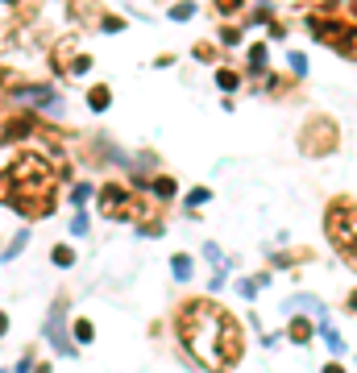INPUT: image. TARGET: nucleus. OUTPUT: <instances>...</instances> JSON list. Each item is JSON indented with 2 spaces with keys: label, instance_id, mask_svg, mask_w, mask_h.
I'll return each mask as SVG.
<instances>
[{
  "label": "nucleus",
  "instance_id": "f257e3e1",
  "mask_svg": "<svg viewBox=\"0 0 357 373\" xmlns=\"http://www.w3.org/2000/svg\"><path fill=\"white\" fill-rule=\"evenodd\" d=\"M171 328H175L179 349L204 373H233L245 361V324L237 320V311H229L212 295L179 299Z\"/></svg>",
  "mask_w": 357,
  "mask_h": 373
},
{
  "label": "nucleus",
  "instance_id": "f03ea898",
  "mask_svg": "<svg viewBox=\"0 0 357 373\" xmlns=\"http://www.w3.org/2000/svg\"><path fill=\"white\" fill-rule=\"evenodd\" d=\"M8 183V208L21 220H50L62 199V183L71 179V166L58 154L17 149L0 174Z\"/></svg>",
  "mask_w": 357,
  "mask_h": 373
},
{
  "label": "nucleus",
  "instance_id": "7ed1b4c3",
  "mask_svg": "<svg viewBox=\"0 0 357 373\" xmlns=\"http://www.w3.org/2000/svg\"><path fill=\"white\" fill-rule=\"evenodd\" d=\"M304 25H308V33H312L316 42H324L333 54L357 62V21L345 12V0H324V4H316V8L304 17Z\"/></svg>",
  "mask_w": 357,
  "mask_h": 373
},
{
  "label": "nucleus",
  "instance_id": "20e7f679",
  "mask_svg": "<svg viewBox=\"0 0 357 373\" xmlns=\"http://www.w3.org/2000/svg\"><path fill=\"white\" fill-rule=\"evenodd\" d=\"M324 237L341 253V262L357 270V199L354 195H333L324 203Z\"/></svg>",
  "mask_w": 357,
  "mask_h": 373
},
{
  "label": "nucleus",
  "instance_id": "39448f33",
  "mask_svg": "<svg viewBox=\"0 0 357 373\" xmlns=\"http://www.w3.org/2000/svg\"><path fill=\"white\" fill-rule=\"evenodd\" d=\"M96 212H100V220H112V224H137L150 212V199L137 187H129L121 179H108V183L96 187Z\"/></svg>",
  "mask_w": 357,
  "mask_h": 373
},
{
  "label": "nucleus",
  "instance_id": "423d86ee",
  "mask_svg": "<svg viewBox=\"0 0 357 373\" xmlns=\"http://www.w3.org/2000/svg\"><path fill=\"white\" fill-rule=\"evenodd\" d=\"M295 145L304 158H333L341 149V125L329 116V112H312L299 133H295Z\"/></svg>",
  "mask_w": 357,
  "mask_h": 373
},
{
  "label": "nucleus",
  "instance_id": "0eeeda50",
  "mask_svg": "<svg viewBox=\"0 0 357 373\" xmlns=\"http://www.w3.org/2000/svg\"><path fill=\"white\" fill-rule=\"evenodd\" d=\"M50 71L58 79H71V75H87L92 71V54L79 50V37L75 33H67V37H58L50 46Z\"/></svg>",
  "mask_w": 357,
  "mask_h": 373
},
{
  "label": "nucleus",
  "instance_id": "6e6552de",
  "mask_svg": "<svg viewBox=\"0 0 357 373\" xmlns=\"http://www.w3.org/2000/svg\"><path fill=\"white\" fill-rule=\"evenodd\" d=\"M67 311H71V299L58 295V299L50 303V311H46V340H50L54 353H62V357H79V345L67 336Z\"/></svg>",
  "mask_w": 357,
  "mask_h": 373
},
{
  "label": "nucleus",
  "instance_id": "1a4fd4ad",
  "mask_svg": "<svg viewBox=\"0 0 357 373\" xmlns=\"http://www.w3.org/2000/svg\"><path fill=\"white\" fill-rule=\"evenodd\" d=\"M37 116L33 112H8L4 116V129H0V141H25L29 133H37Z\"/></svg>",
  "mask_w": 357,
  "mask_h": 373
},
{
  "label": "nucleus",
  "instance_id": "9d476101",
  "mask_svg": "<svg viewBox=\"0 0 357 373\" xmlns=\"http://www.w3.org/2000/svg\"><path fill=\"white\" fill-rule=\"evenodd\" d=\"M308 262H316L312 245H295V249H279V253H270V270H295V266H308Z\"/></svg>",
  "mask_w": 357,
  "mask_h": 373
},
{
  "label": "nucleus",
  "instance_id": "9b49d317",
  "mask_svg": "<svg viewBox=\"0 0 357 373\" xmlns=\"http://www.w3.org/2000/svg\"><path fill=\"white\" fill-rule=\"evenodd\" d=\"M291 345H312V336H316V324H312V316H291V324H287V332H283Z\"/></svg>",
  "mask_w": 357,
  "mask_h": 373
},
{
  "label": "nucleus",
  "instance_id": "f8f14e48",
  "mask_svg": "<svg viewBox=\"0 0 357 373\" xmlns=\"http://www.w3.org/2000/svg\"><path fill=\"white\" fill-rule=\"evenodd\" d=\"M287 311H308V316H316V324L329 320V307H324L316 295H295V299H287Z\"/></svg>",
  "mask_w": 357,
  "mask_h": 373
},
{
  "label": "nucleus",
  "instance_id": "ddd939ff",
  "mask_svg": "<svg viewBox=\"0 0 357 373\" xmlns=\"http://www.w3.org/2000/svg\"><path fill=\"white\" fill-rule=\"evenodd\" d=\"M266 95L291 100V95H295V75H266Z\"/></svg>",
  "mask_w": 357,
  "mask_h": 373
},
{
  "label": "nucleus",
  "instance_id": "4468645a",
  "mask_svg": "<svg viewBox=\"0 0 357 373\" xmlns=\"http://www.w3.org/2000/svg\"><path fill=\"white\" fill-rule=\"evenodd\" d=\"M137 233H141V237H162V233H166V212H146V216L137 220Z\"/></svg>",
  "mask_w": 357,
  "mask_h": 373
},
{
  "label": "nucleus",
  "instance_id": "2eb2a0df",
  "mask_svg": "<svg viewBox=\"0 0 357 373\" xmlns=\"http://www.w3.org/2000/svg\"><path fill=\"white\" fill-rule=\"evenodd\" d=\"M108 104H112V87H108V83H92V87H87V108H92V112H104Z\"/></svg>",
  "mask_w": 357,
  "mask_h": 373
},
{
  "label": "nucleus",
  "instance_id": "dca6fc26",
  "mask_svg": "<svg viewBox=\"0 0 357 373\" xmlns=\"http://www.w3.org/2000/svg\"><path fill=\"white\" fill-rule=\"evenodd\" d=\"M150 195H154V199H175V195H179V183H175L171 174H154V179H150Z\"/></svg>",
  "mask_w": 357,
  "mask_h": 373
},
{
  "label": "nucleus",
  "instance_id": "f3484780",
  "mask_svg": "<svg viewBox=\"0 0 357 373\" xmlns=\"http://www.w3.org/2000/svg\"><path fill=\"white\" fill-rule=\"evenodd\" d=\"M71 340H75V345H92V340H96V324L83 320V316H75V320H71Z\"/></svg>",
  "mask_w": 357,
  "mask_h": 373
},
{
  "label": "nucleus",
  "instance_id": "a211bd4d",
  "mask_svg": "<svg viewBox=\"0 0 357 373\" xmlns=\"http://www.w3.org/2000/svg\"><path fill=\"white\" fill-rule=\"evenodd\" d=\"M216 87H220V91H237V87H241V71H233V66H216Z\"/></svg>",
  "mask_w": 357,
  "mask_h": 373
},
{
  "label": "nucleus",
  "instance_id": "6ab92c4d",
  "mask_svg": "<svg viewBox=\"0 0 357 373\" xmlns=\"http://www.w3.org/2000/svg\"><path fill=\"white\" fill-rule=\"evenodd\" d=\"M50 262H54L58 270H71V266H75V249H71L67 241H58V245L50 249Z\"/></svg>",
  "mask_w": 357,
  "mask_h": 373
},
{
  "label": "nucleus",
  "instance_id": "aec40b11",
  "mask_svg": "<svg viewBox=\"0 0 357 373\" xmlns=\"http://www.w3.org/2000/svg\"><path fill=\"white\" fill-rule=\"evenodd\" d=\"M266 54H270L266 42H254V46H250V75H262V71H266Z\"/></svg>",
  "mask_w": 357,
  "mask_h": 373
},
{
  "label": "nucleus",
  "instance_id": "412c9836",
  "mask_svg": "<svg viewBox=\"0 0 357 373\" xmlns=\"http://www.w3.org/2000/svg\"><path fill=\"white\" fill-rule=\"evenodd\" d=\"M208 199H212V187H195V191L183 195V208L187 212H200V203H208Z\"/></svg>",
  "mask_w": 357,
  "mask_h": 373
},
{
  "label": "nucleus",
  "instance_id": "4be33fe9",
  "mask_svg": "<svg viewBox=\"0 0 357 373\" xmlns=\"http://www.w3.org/2000/svg\"><path fill=\"white\" fill-rule=\"evenodd\" d=\"M191 270H195V266H191V257H187V253H175V257H171V274H175L179 282H187V278H191Z\"/></svg>",
  "mask_w": 357,
  "mask_h": 373
},
{
  "label": "nucleus",
  "instance_id": "5701e85b",
  "mask_svg": "<svg viewBox=\"0 0 357 373\" xmlns=\"http://www.w3.org/2000/svg\"><path fill=\"white\" fill-rule=\"evenodd\" d=\"M25 245H29V233H17V237H12V241L0 249V262H12V257H21V249H25Z\"/></svg>",
  "mask_w": 357,
  "mask_h": 373
},
{
  "label": "nucleus",
  "instance_id": "b1692460",
  "mask_svg": "<svg viewBox=\"0 0 357 373\" xmlns=\"http://www.w3.org/2000/svg\"><path fill=\"white\" fill-rule=\"evenodd\" d=\"M92 195H96V187H92V183H75V187H71V191H67V199H71V203H75V208H83V203H87V199H92Z\"/></svg>",
  "mask_w": 357,
  "mask_h": 373
},
{
  "label": "nucleus",
  "instance_id": "393cba45",
  "mask_svg": "<svg viewBox=\"0 0 357 373\" xmlns=\"http://www.w3.org/2000/svg\"><path fill=\"white\" fill-rule=\"evenodd\" d=\"M195 17V0H175L171 4V21H191Z\"/></svg>",
  "mask_w": 357,
  "mask_h": 373
},
{
  "label": "nucleus",
  "instance_id": "a878e982",
  "mask_svg": "<svg viewBox=\"0 0 357 373\" xmlns=\"http://www.w3.org/2000/svg\"><path fill=\"white\" fill-rule=\"evenodd\" d=\"M191 54H195V62H216V54H220V50H216V42H195V46H191Z\"/></svg>",
  "mask_w": 357,
  "mask_h": 373
},
{
  "label": "nucleus",
  "instance_id": "bb28decb",
  "mask_svg": "<svg viewBox=\"0 0 357 373\" xmlns=\"http://www.w3.org/2000/svg\"><path fill=\"white\" fill-rule=\"evenodd\" d=\"M87 228H92V220L83 216V208H75V216H71V237H87Z\"/></svg>",
  "mask_w": 357,
  "mask_h": 373
},
{
  "label": "nucleus",
  "instance_id": "cd10ccee",
  "mask_svg": "<svg viewBox=\"0 0 357 373\" xmlns=\"http://www.w3.org/2000/svg\"><path fill=\"white\" fill-rule=\"evenodd\" d=\"M204 257H208V266H216V270H229V262H225V253H220V245H204Z\"/></svg>",
  "mask_w": 357,
  "mask_h": 373
},
{
  "label": "nucleus",
  "instance_id": "c85d7f7f",
  "mask_svg": "<svg viewBox=\"0 0 357 373\" xmlns=\"http://www.w3.org/2000/svg\"><path fill=\"white\" fill-rule=\"evenodd\" d=\"M212 8H216L220 17H237V12L245 8V0H212Z\"/></svg>",
  "mask_w": 357,
  "mask_h": 373
},
{
  "label": "nucleus",
  "instance_id": "c756f323",
  "mask_svg": "<svg viewBox=\"0 0 357 373\" xmlns=\"http://www.w3.org/2000/svg\"><path fill=\"white\" fill-rule=\"evenodd\" d=\"M287 62H291V75H295V79H304V75H308V58H304V54H295V50H291V58H287Z\"/></svg>",
  "mask_w": 357,
  "mask_h": 373
},
{
  "label": "nucleus",
  "instance_id": "7c9ffc66",
  "mask_svg": "<svg viewBox=\"0 0 357 373\" xmlns=\"http://www.w3.org/2000/svg\"><path fill=\"white\" fill-rule=\"evenodd\" d=\"M33 353H37V349H25V353H21V361H17V370H12V373H33V365H37V361H33Z\"/></svg>",
  "mask_w": 357,
  "mask_h": 373
},
{
  "label": "nucleus",
  "instance_id": "2f4dec72",
  "mask_svg": "<svg viewBox=\"0 0 357 373\" xmlns=\"http://www.w3.org/2000/svg\"><path fill=\"white\" fill-rule=\"evenodd\" d=\"M220 42H225V46H237V42H241V29H237V25H225V29H220Z\"/></svg>",
  "mask_w": 357,
  "mask_h": 373
},
{
  "label": "nucleus",
  "instance_id": "473e14b6",
  "mask_svg": "<svg viewBox=\"0 0 357 373\" xmlns=\"http://www.w3.org/2000/svg\"><path fill=\"white\" fill-rule=\"evenodd\" d=\"M237 295H245V299H254V295H258V286H254L250 278H237Z\"/></svg>",
  "mask_w": 357,
  "mask_h": 373
},
{
  "label": "nucleus",
  "instance_id": "72a5a7b5",
  "mask_svg": "<svg viewBox=\"0 0 357 373\" xmlns=\"http://www.w3.org/2000/svg\"><path fill=\"white\" fill-rule=\"evenodd\" d=\"M345 316H357V286L349 291V299H345Z\"/></svg>",
  "mask_w": 357,
  "mask_h": 373
},
{
  "label": "nucleus",
  "instance_id": "f704fd0d",
  "mask_svg": "<svg viewBox=\"0 0 357 373\" xmlns=\"http://www.w3.org/2000/svg\"><path fill=\"white\" fill-rule=\"evenodd\" d=\"M320 373H349V370H345L341 361H329V365H324V370H320Z\"/></svg>",
  "mask_w": 357,
  "mask_h": 373
},
{
  "label": "nucleus",
  "instance_id": "c9c22d12",
  "mask_svg": "<svg viewBox=\"0 0 357 373\" xmlns=\"http://www.w3.org/2000/svg\"><path fill=\"white\" fill-rule=\"evenodd\" d=\"M345 12H349V17L357 21V0H345Z\"/></svg>",
  "mask_w": 357,
  "mask_h": 373
},
{
  "label": "nucleus",
  "instance_id": "e433bc0d",
  "mask_svg": "<svg viewBox=\"0 0 357 373\" xmlns=\"http://www.w3.org/2000/svg\"><path fill=\"white\" fill-rule=\"evenodd\" d=\"M33 373H54V370H50V361H42V365H33Z\"/></svg>",
  "mask_w": 357,
  "mask_h": 373
},
{
  "label": "nucleus",
  "instance_id": "4c0bfd02",
  "mask_svg": "<svg viewBox=\"0 0 357 373\" xmlns=\"http://www.w3.org/2000/svg\"><path fill=\"white\" fill-rule=\"evenodd\" d=\"M4 332H8V316L0 311V336H4Z\"/></svg>",
  "mask_w": 357,
  "mask_h": 373
},
{
  "label": "nucleus",
  "instance_id": "58836bf2",
  "mask_svg": "<svg viewBox=\"0 0 357 373\" xmlns=\"http://www.w3.org/2000/svg\"><path fill=\"white\" fill-rule=\"evenodd\" d=\"M0 4H21V0H0Z\"/></svg>",
  "mask_w": 357,
  "mask_h": 373
},
{
  "label": "nucleus",
  "instance_id": "ea45409f",
  "mask_svg": "<svg viewBox=\"0 0 357 373\" xmlns=\"http://www.w3.org/2000/svg\"><path fill=\"white\" fill-rule=\"evenodd\" d=\"M62 4H71V0H62Z\"/></svg>",
  "mask_w": 357,
  "mask_h": 373
},
{
  "label": "nucleus",
  "instance_id": "a19ab883",
  "mask_svg": "<svg viewBox=\"0 0 357 373\" xmlns=\"http://www.w3.org/2000/svg\"><path fill=\"white\" fill-rule=\"evenodd\" d=\"M0 373H8V370H0Z\"/></svg>",
  "mask_w": 357,
  "mask_h": 373
},
{
  "label": "nucleus",
  "instance_id": "79ce46f5",
  "mask_svg": "<svg viewBox=\"0 0 357 373\" xmlns=\"http://www.w3.org/2000/svg\"><path fill=\"white\" fill-rule=\"evenodd\" d=\"M0 249H4V245H0Z\"/></svg>",
  "mask_w": 357,
  "mask_h": 373
}]
</instances>
